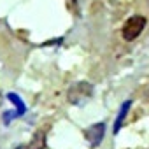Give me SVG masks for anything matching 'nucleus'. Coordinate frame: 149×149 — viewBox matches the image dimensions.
<instances>
[{
  "instance_id": "1",
  "label": "nucleus",
  "mask_w": 149,
  "mask_h": 149,
  "mask_svg": "<svg viewBox=\"0 0 149 149\" xmlns=\"http://www.w3.org/2000/svg\"><path fill=\"white\" fill-rule=\"evenodd\" d=\"M91 95H93V86L90 83H76L70 86L67 98L72 105H83L84 102H88V98H91Z\"/></svg>"
},
{
  "instance_id": "3",
  "label": "nucleus",
  "mask_w": 149,
  "mask_h": 149,
  "mask_svg": "<svg viewBox=\"0 0 149 149\" xmlns=\"http://www.w3.org/2000/svg\"><path fill=\"white\" fill-rule=\"evenodd\" d=\"M104 135H105V123H95L84 130V137L91 144V147L100 146L104 140Z\"/></svg>"
},
{
  "instance_id": "4",
  "label": "nucleus",
  "mask_w": 149,
  "mask_h": 149,
  "mask_svg": "<svg viewBox=\"0 0 149 149\" xmlns=\"http://www.w3.org/2000/svg\"><path fill=\"white\" fill-rule=\"evenodd\" d=\"M46 147V132L37 130L32 137V140L25 146V149H44Z\"/></svg>"
},
{
  "instance_id": "5",
  "label": "nucleus",
  "mask_w": 149,
  "mask_h": 149,
  "mask_svg": "<svg viewBox=\"0 0 149 149\" xmlns=\"http://www.w3.org/2000/svg\"><path fill=\"white\" fill-rule=\"evenodd\" d=\"M130 105H132V102H130V100H128V102H125V104L121 105V111H119L118 121H116V125H114V133H118V132H119V128H121V125H123V119L126 118V112H128V109H130Z\"/></svg>"
},
{
  "instance_id": "7",
  "label": "nucleus",
  "mask_w": 149,
  "mask_h": 149,
  "mask_svg": "<svg viewBox=\"0 0 149 149\" xmlns=\"http://www.w3.org/2000/svg\"><path fill=\"white\" fill-rule=\"evenodd\" d=\"M147 6H149V0H147Z\"/></svg>"
},
{
  "instance_id": "6",
  "label": "nucleus",
  "mask_w": 149,
  "mask_h": 149,
  "mask_svg": "<svg viewBox=\"0 0 149 149\" xmlns=\"http://www.w3.org/2000/svg\"><path fill=\"white\" fill-rule=\"evenodd\" d=\"M9 98H11V100H13V102H14V104H16V105L19 107V114H23V112H25V105L21 104L19 97H18V95H13V93H11V95H9Z\"/></svg>"
},
{
  "instance_id": "2",
  "label": "nucleus",
  "mask_w": 149,
  "mask_h": 149,
  "mask_svg": "<svg viewBox=\"0 0 149 149\" xmlns=\"http://www.w3.org/2000/svg\"><path fill=\"white\" fill-rule=\"evenodd\" d=\"M144 28H146V18L137 14V16H132L125 21V25L121 28V35H123L125 40L132 42L144 32Z\"/></svg>"
}]
</instances>
